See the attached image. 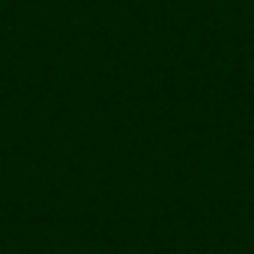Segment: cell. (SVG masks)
<instances>
[]
</instances>
